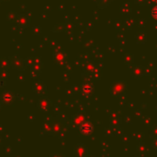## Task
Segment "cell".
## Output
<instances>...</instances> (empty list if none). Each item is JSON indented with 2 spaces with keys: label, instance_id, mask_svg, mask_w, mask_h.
Masks as SVG:
<instances>
[{
  "label": "cell",
  "instance_id": "cell-1",
  "mask_svg": "<svg viewBox=\"0 0 157 157\" xmlns=\"http://www.w3.org/2000/svg\"><path fill=\"white\" fill-rule=\"evenodd\" d=\"M8 62H9V66L12 67L15 69H19V70H24L26 65L25 62L23 61L21 58H20L19 56H10L8 58Z\"/></svg>",
  "mask_w": 157,
  "mask_h": 157
},
{
  "label": "cell",
  "instance_id": "cell-2",
  "mask_svg": "<svg viewBox=\"0 0 157 157\" xmlns=\"http://www.w3.org/2000/svg\"><path fill=\"white\" fill-rule=\"evenodd\" d=\"M94 125H92L91 122L85 121L80 126V131L81 134H83L84 136H90L94 133Z\"/></svg>",
  "mask_w": 157,
  "mask_h": 157
},
{
  "label": "cell",
  "instance_id": "cell-3",
  "mask_svg": "<svg viewBox=\"0 0 157 157\" xmlns=\"http://www.w3.org/2000/svg\"><path fill=\"white\" fill-rule=\"evenodd\" d=\"M15 95L10 92H5L2 97H1V102L5 103L6 104H12L15 101Z\"/></svg>",
  "mask_w": 157,
  "mask_h": 157
},
{
  "label": "cell",
  "instance_id": "cell-4",
  "mask_svg": "<svg viewBox=\"0 0 157 157\" xmlns=\"http://www.w3.org/2000/svg\"><path fill=\"white\" fill-rule=\"evenodd\" d=\"M94 86L91 83H83L81 85V94H82L84 96L88 97V96H91L92 94V92H94Z\"/></svg>",
  "mask_w": 157,
  "mask_h": 157
},
{
  "label": "cell",
  "instance_id": "cell-5",
  "mask_svg": "<svg viewBox=\"0 0 157 157\" xmlns=\"http://www.w3.org/2000/svg\"><path fill=\"white\" fill-rule=\"evenodd\" d=\"M17 22H18V24L20 26L26 27V26L29 25V23H30V18L26 15L20 14V15L17 16Z\"/></svg>",
  "mask_w": 157,
  "mask_h": 157
},
{
  "label": "cell",
  "instance_id": "cell-6",
  "mask_svg": "<svg viewBox=\"0 0 157 157\" xmlns=\"http://www.w3.org/2000/svg\"><path fill=\"white\" fill-rule=\"evenodd\" d=\"M9 66V62L8 59L6 58H0V68H1L3 70H6Z\"/></svg>",
  "mask_w": 157,
  "mask_h": 157
},
{
  "label": "cell",
  "instance_id": "cell-7",
  "mask_svg": "<svg viewBox=\"0 0 157 157\" xmlns=\"http://www.w3.org/2000/svg\"><path fill=\"white\" fill-rule=\"evenodd\" d=\"M8 19L9 20H17V15L15 14L14 11H8Z\"/></svg>",
  "mask_w": 157,
  "mask_h": 157
},
{
  "label": "cell",
  "instance_id": "cell-8",
  "mask_svg": "<svg viewBox=\"0 0 157 157\" xmlns=\"http://www.w3.org/2000/svg\"><path fill=\"white\" fill-rule=\"evenodd\" d=\"M1 77H2L3 79H5V80H7V79H8V77H9V74H8V72L7 70H2V72H1Z\"/></svg>",
  "mask_w": 157,
  "mask_h": 157
},
{
  "label": "cell",
  "instance_id": "cell-9",
  "mask_svg": "<svg viewBox=\"0 0 157 157\" xmlns=\"http://www.w3.org/2000/svg\"><path fill=\"white\" fill-rule=\"evenodd\" d=\"M152 15L155 20H157V6L152 9Z\"/></svg>",
  "mask_w": 157,
  "mask_h": 157
},
{
  "label": "cell",
  "instance_id": "cell-10",
  "mask_svg": "<svg viewBox=\"0 0 157 157\" xmlns=\"http://www.w3.org/2000/svg\"><path fill=\"white\" fill-rule=\"evenodd\" d=\"M5 153H7V154H10V153H12V149H11L10 146H8L7 148H6L5 150Z\"/></svg>",
  "mask_w": 157,
  "mask_h": 157
},
{
  "label": "cell",
  "instance_id": "cell-11",
  "mask_svg": "<svg viewBox=\"0 0 157 157\" xmlns=\"http://www.w3.org/2000/svg\"><path fill=\"white\" fill-rule=\"evenodd\" d=\"M17 79H18L20 81H23L24 80V78H23V76H22V74H20L18 77H17Z\"/></svg>",
  "mask_w": 157,
  "mask_h": 157
},
{
  "label": "cell",
  "instance_id": "cell-12",
  "mask_svg": "<svg viewBox=\"0 0 157 157\" xmlns=\"http://www.w3.org/2000/svg\"><path fill=\"white\" fill-rule=\"evenodd\" d=\"M15 157H20V156H19V155H16Z\"/></svg>",
  "mask_w": 157,
  "mask_h": 157
},
{
  "label": "cell",
  "instance_id": "cell-13",
  "mask_svg": "<svg viewBox=\"0 0 157 157\" xmlns=\"http://www.w3.org/2000/svg\"><path fill=\"white\" fill-rule=\"evenodd\" d=\"M3 1H8V0H3Z\"/></svg>",
  "mask_w": 157,
  "mask_h": 157
},
{
  "label": "cell",
  "instance_id": "cell-14",
  "mask_svg": "<svg viewBox=\"0 0 157 157\" xmlns=\"http://www.w3.org/2000/svg\"><path fill=\"white\" fill-rule=\"evenodd\" d=\"M0 108H1V103H0Z\"/></svg>",
  "mask_w": 157,
  "mask_h": 157
}]
</instances>
